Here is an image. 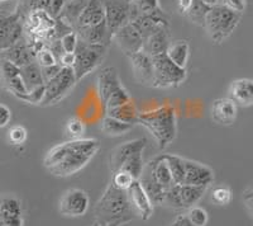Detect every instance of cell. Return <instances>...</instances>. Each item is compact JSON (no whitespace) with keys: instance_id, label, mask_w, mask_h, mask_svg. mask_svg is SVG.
Listing matches in <instances>:
<instances>
[{"instance_id":"cell-36","label":"cell","mask_w":253,"mask_h":226,"mask_svg":"<svg viewBox=\"0 0 253 226\" xmlns=\"http://www.w3.org/2000/svg\"><path fill=\"white\" fill-rule=\"evenodd\" d=\"M185 215L190 220V223L195 226H207L208 221H209L208 212L203 207H190V209L186 210Z\"/></svg>"},{"instance_id":"cell-38","label":"cell","mask_w":253,"mask_h":226,"mask_svg":"<svg viewBox=\"0 0 253 226\" xmlns=\"http://www.w3.org/2000/svg\"><path fill=\"white\" fill-rule=\"evenodd\" d=\"M134 178L130 175L129 173H126L124 170H118L113 173V177H112V184L115 187V188L122 189V191H126V189L129 188L132 186V183L134 182Z\"/></svg>"},{"instance_id":"cell-35","label":"cell","mask_w":253,"mask_h":226,"mask_svg":"<svg viewBox=\"0 0 253 226\" xmlns=\"http://www.w3.org/2000/svg\"><path fill=\"white\" fill-rule=\"evenodd\" d=\"M130 101H132V98H130L129 93H128L126 88L122 85L119 89L115 90L114 93L107 99V102L104 103V107H105V110H112V108L121 107V106L126 105V103H129Z\"/></svg>"},{"instance_id":"cell-2","label":"cell","mask_w":253,"mask_h":226,"mask_svg":"<svg viewBox=\"0 0 253 226\" xmlns=\"http://www.w3.org/2000/svg\"><path fill=\"white\" fill-rule=\"evenodd\" d=\"M94 215L95 223L100 225L121 226L134 218L126 198V192L115 188L112 183L95 203Z\"/></svg>"},{"instance_id":"cell-21","label":"cell","mask_w":253,"mask_h":226,"mask_svg":"<svg viewBox=\"0 0 253 226\" xmlns=\"http://www.w3.org/2000/svg\"><path fill=\"white\" fill-rule=\"evenodd\" d=\"M121 87L122 81L119 79L118 70L113 66L101 70L98 75V94L100 97L103 106L115 90L119 89Z\"/></svg>"},{"instance_id":"cell-10","label":"cell","mask_w":253,"mask_h":226,"mask_svg":"<svg viewBox=\"0 0 253 226\" xmlns=\"http://www.w3.org/2000/svg\"><path fill=\"white\" fill-rule=\"evenodd\" d=\"M101 4L110 36L114 35V32H117L124 24L129 23L132 10L130 0H101Z\"/></svg>"},{"instance_id":"cell-23","label":"cell","mask_w":253,"mask_h":226,"mask_svg":"<svg viewBox=\"0 0 253 226\" xmlns=\"http://www.w3.org/2000/svg\"><path fill=\"white\" fill-rule=\"evenodd\" d=\"M170 42V27H164L144 38L142 51L148 54L150 56L160 55V54L166 53Z\"/></svg>"},{"instance_id":"cell-17","label":"cell","mask_w":253,"mask_h":226,"mask_svg":"<svg viewBox=\"0 0 253 226\" xmlns=\"http://www.w3.org/2000/svg\"><path fill=\"white\" fill-rule=\"evenodd\" d=\"M130 61L132 66L133 76L134 80L138 84L144 85V87H151L152 85V76H153V67L152 60L148 54L139 51V53L130 54L126 55Z\"/></svg>"},{"instance_id":"cell-8","label":"cell","mask_w":253,"mask_h":226,"mask_svg":"<svg viewBox=\"0 0 253 226\" xmlns=\"http://www.w3.org/2000/svg\"><path fill=\"white\" fill-rule=\"evenodd\" d=\"M108 53L107 45H90L79 40L75 50V62L72 70L76 81H80L91 71H94L104 61Z\"/></svg>"},{"instance_id":"cell-26","label":"cell","mask_w":253,"mask_h":226,"mask_svg":"<svg viewBox=\"0 0 253 226\" xmlns=\"http://www.w3.org/2000/svg\"><path fill=\"white\" fill-rule=\"evenodd\" d=\"M20 76H22V80L28 92L44 85L42 73H41V66L36 61H32L31 64L20 67Z\"/></svg>"},{"instance_id":"cell-56","label":"cell","mask_w":253,"mask_h":226,"mask_svg":"<svg viewBox=\"0 0 253 226\" xmlns=\"http://www.w3.org/2000/svg\"><path fill=\"white\" fill-rule=\"evenodd\" d=\"M0 17H1V15H0Z\"/></svg>"},{"instance_id":"cell-40","label":"cell","mask_w":253,"mask_h":226,"mask_svg":"<svg viewBox=\"0 0 253 226\" xmlns=\"http://www.w3.org/2000/svg\"><path fill=\"white\" fill-rule=\"evenodd\" d=\"M28 139V131L24 126L15 125L8 131V140L12 145L20 146L23 145L24 142Z\"/></svg>"},{"instance_id":"cell-48","label":"cell","mask_w":253,"mask_h":226,"mask_svg":"<svg viewBox=\"0 0 253 226\" xmlns=\"http://www.w3.org/2000/svg\"><path fill=\"white\" fill-rule=\"evenodd\" d=\"M252 188L248 187L245 192H243V196H242V200H243V203L246 205L248 210V214L250 216H252V211H253V196H252Z\"/></svg>"},{"instance_id":"cell-1","label":"cell","mask_w":253,"mask_h":226,"mask_svg":"<svg viewBox=\"0 0 253 226\" xmlns=\"http://www.w3.org/2000/svg\"><path fill=\"white\" fill-rule=\"evenodd\" d=\"M100 144L96 139L69 140L47 151L43 167L51 175L70 177L85 168L96 155Z\"/></svg>"},{"instance_id":"cell-19","label":"cell","mask_w":253,"mask_h":226,"mask_svg":"<svg viewBox=\"0 0 253 226\" xmlns=\"http://www.w3.org/2000/svg\"><path fill=\"white\" fill-rule=\"evenodd\" d=\"M238 114V106L230 98H219L210 107V116L216 125L232 126Z\"/></svg>"},{"instance_id":"cell-24","label":"cell","mask_w":253,"mask_h":226,"mask_svg":"<svg viewBox=\"0 0 253 226\" xmlns=\"http://www.w3.org/2000/svg\"><path fill=\"white\" fill-rule=\"evenodd\" d=\"M229 98L241 107H251L253 105V81L243 78L234 80L229 87Z\"/></svg>"},{"instance_id":"cell-14","label":"cell","mask_w":253,"mask_h":226,"mask_svg":"<svg viewBox=\"0 0 253 226\" xmlns=\"http://www.w3.org/2000/svg\"><path fill=\"white\" fill-rule=\"evenodd\" d=\"M185 174L181 184L196 187H209L214 182V171L213 169L194 160L185 159Z\"/></svg>"},{"instance_id":"cell-53","label":"cell","mask_w":253,"mask_h":226,"mask_svg":"<svg viewBox=\"0 0 253 226\" xmlns=\"http://www.w3.org/2000/svg\"><path fill=\"white\" fill-rule=\"evenodd\" d=\"M0 226H5V223H4L3 218H1V214H0Z\"/></svg>"},{"instance_id":"cell-33","label":"cell","mask_w":253,"mask_h":226,"mask_svg":"<svg viewBox=\"0 0 253 226\" xmlns=\"http://www.w3.org/2000/svg\"><path fill=\"white\" fill-rule=\"evenodd\" d=\"M20 74V67L15 66L14 64L9 62L5 58L0 57V85L5 87L9 81L13 80L15 76Z\"/></svg>"},{"instance_id":"cell-22","label":"cell","mask_w":253,"mask_h":226,"mask_svg":"<svg viewBox=\"0 0 253 226\" xmlns=\"http://www.w3.org/2000/svg\"><path fill=\"white\" fill-rule=\"evenodd\" d=\"M0 57L5 58V60H8L9 62H12L18 67H22L24 65L31 64L32 61H36L35 56H33L31 49L27 45L24 37L20 38L18 42H15L14 45H12L8 49L0 51Z\"/></svg>"},{"instance_id":"cell-13","label":"cell","mask_w":253,"mask_h":226,"mask_svg":"<svg viewBox=\"0 0 253 226\" xmlns=\"http://www.w3.org/2000/svg\"><path fill=\"white\" fill-rule=\"evenodd\" d=\"M126 198L129 202L130 210L133 214L137 215L139 219L143 221H147L151 219L153 214V203L150 200L148 194L141 186V183L138 180H134L132 183V186L126 189Z\"/></svg>"},{"instance_id":"cell-49","label":"cell","mask_w":253,"mask_h":226,"mask_svg":"<svg viewBox=\"0 0 253 226\" xmlns=\"http://www.w3.org/2000/svg\"><path fill=\"white\" fill-rule=\"evenodd\" d=\"M75 62V53L74 54H67L63 53L62 56L58 58V64L62 67H72Z\"/></svg>"},{"instance_id":"cell-46","label":"cell","mask_w":253,"mask_h":226,"mask_svg":"<svg viewBox=\"0 0 253 226\" xmlns=\"http://www.w3.org/2000/svg\"><path fill=\"white\" fill-rule=\"evenodd\" d=\"M61 65L60 64H56V65H52V66H44V67H41V73H42V78H43L44 83H47L48 80H51L53 76H56L58 74V71L61 70Z\"/></svg>"},{"instance_id":"cell-27","label":"cell","mask_w":253,"mask_h":226,"mask_svg":"<svg viewBox=\"0 0 253 226\" xmlns=\"http://www.w3.org/2000/svg\"><path fill=\"white\" fill-rule=\"evenodd\" d=\"M207 192V187L187 186V184H178V197L181 202L182 210H187L202 200Z\"/></svg>"},{"instance_id":"cell-51","label":"cell","mask_w":253,"mask_h":226,"mask_svg":"<svg viewBox=\"0 0 253 226\" xmlns=\"http://www.w3.org/2000/svg\"><path fill=\"white\" fill-rule=\"evenodd\" d=\"M191 4V0H178L177 1V6H178V10L181 13H185L187 10V8L190 6Z\"/></svg>"},{"instance_id":"cell-3","label":"cell","mask_w":253,"mask_h":226,"mask_svg":"<svg viewBox=\"0 0 253 226\" xmlns=\"http://www.w3.org/2000/svg\"><path fill=\"white\" fill-rule=\"evenodd\" d=\"M74 31L79 40L90 45H109L112 36L107 28L101 0H89L76 20Z\"/></svg>"},{"instance_id":"cell-16","label":"cell","mask_w":253,"mask_h":226,"mask_svg":"<svg viewBox=\"0 0 253 226\" xmlns=\"http://www.w3.org/2000/svg\"><path fill=\"white\" fill-rule=\"evenodd\" d=\"M112 41L118 45L119 49L126 55L139 53L143 46V37L130 23L124 24L117 32H114V35L112 36Z\"/></svg>"},{"instance_id":"cell-32","label":"cell","mask_w":253,"mask_h":226,"mask_svg":"<svg viewBox=\"0 0 253 226\" xmlns=\"http://www.w3.org/2000/svg\"><path fill=\"white\" fill-rule=\"evenodd\" d=\"M51 0H20L17 6V10L20 13L22 18L28 13L35 12V10H43L51 14Z\"/></svg>"},{"instance_id":"cell-42","label":"cell","mask_w":253,"mask_h":226,"mask_svg":"<svg viewBox=\"0 0 253 226\" xmlns=\"http://www.w3.org/2000/svg\"><path fill=\"white\" fill-rule=\"evenodd\" d=\"M36 62L40 65L41 67L44 66H52V65L58 64L57 58L53 55V53L51 51L48 46H44L43 49L41 50L40 53L36 55Z\"/></svg>"},{"instance_id":"cell-7","label":"cell","mask_w":253,"mask_h":226,"mask_svg":"<svg viewBox=\"0 0 253 226\" xmlns=\"http://www.w3.org/2000/svg\"><path fill=\"white\" fill-rule=\"evenodd\" d=\"M153 67L152 85L151 87L158 89H167V88H176L181 85L186 80V69L178 67L166 54L151 56Z\"/></svg>"},{"instance_id":"cell-11","label":"cell","mask_w":253,"mask_h":226,"mask_svg":"<svg viewBox=\"0 0 253 226\" xmlns=\"http://www.w3.org/2000/svg\"><path fill=\"white\" fill-rule=\"evenodd\" d=\"M89 207V194L80 188H70L65 191L58 202V211L66 218H81L86 214Z\"/></svg>"},{"instance_id":"cell-43","label":"cell","mask_w":253,"mask_h":226,"mask_svg":"<svg viewBox=\"0 0 253 226\" xmlns=\"http://www.w3.org/2000/svg\"><path fill=\"white\" fill-rule=\"evenodd\" d=\"M44 97V85L42 87H38L36 89L31 90L27 94L20 97V101L26 102V103H32V105H41V102Z\"/></svg>"},{"instance_id":"cell-50","label":"cell","mask_w":253,"mask_h":226,"mask_svg":"<svg viewBox=\"0 0 253 226\" xmlns=\"http://www.w3.org/2000/svg\"><path fill=\"white\" fill-rule=\"evenodd\" d=\"M172 226H195V225H193V224L190 223L189 219L186 218V215L180 214L177 215V218L175 219Z\"/></svg>"},{"instance_id":"cell-25","label":"cell","mask_w":253,"mask_h":226,"mask_svg":"<svg viewBox=\"0 0 253 226\" xmlns=\"http://www.w3.org/2000/svg\"><path fill=\"white\" fill-rule=\"evenodd\" d=\"M167 57L172 61L173 64L177 65L178 67L185 69L187 65V61L190 57V45L185 40L171 41L169 47H167L166 53Z\"/></svg>"},{"instance_id":"cell-47","label":"cell","mask_w":253,"mask_h":226,"mask_svg":"<svg viewBox=\"0 0 253 226\" xmlns=\"http://www.w3.org/2000/svg\"><path fill=\"white\" fill-rule=\"evenodd\" d=\"M67 0H51V4H49V6H51V15L53 18H57L58 15L61 14V12H62L63 6H65V4H66Z\"/></svg>"},{"instance_id":"cell-34","label":"cell","mask_w":253,"mask_h":226,"mask_svg":"<svg viewBox=\"0 0 253 226\" xmlns=\"http://www.w3.org/2000/svg\"><path fill=\"white\" fill-rule=\"evenodd\" d=\"M86 131L85 122L79 117H71L66 122V133L70 140L83 139Z\"/></svg>"},{"instance_id":"cell-28","label":"cell","mask_w":253,"mask_h":226,"mask_svg":"<svg viewBox=\"0 0 253 226\" xmlns=\"http://www.w3.org/2000/svg\"><path fill=\"white\" fill-rule=\"evenodd\" d=\"M133 127H134V125H132V123H126V122H122L109 116L104 117L100 123L101 132L105 136L109 137L123 136V135L129 132Z\"/></svg>"},{"instance_id":"cell-31","label":"cell","mask_w":253,"mask_h":226,"mask_svg":"<svg viewBox=\"0 0 253 226\" xmlns=\"http://www.w3.org/2000/svg\"><path fill=\"white\" fill-rule=\"evenodd\" d=\"M164 158L166 160L170 173L172 175V179L175 184H181L185 174V164L184 158L178 157L176 154H164Z\"/></svg>"},{"instance_id":"cell-45","label":"cell","mask_w":253,"mask_h":226,"mask_svg":"<svg viewBox=\"0 0 253 226\" xmlns=\"http://www.w3.org/2000/svg\"><path fill=\"white\" fill-rule=\"evenodd\" d=\"M12 121V111L8 106L0 103V128H4Z\"/></svg>"},{"instance_id":"cell-12","label":"cell","mask_w":253,"mask_h":226,"mask_svg":"<svg viewBox=\"0 0 253 226\" xmlns=\"http://www.w3.org/2000/svg\"><path fill=\"white\" fill-rule=\"evenodd\" d=\"M23 38V18L15 9L8 15L0 17V51L8 49Z\"/></svg>"},{"instance_id":"cell-30","label":"cell","mask_w":253,"mask_h":226,"mask_svg":"<svg viewBox=\"0 0 253 226\" xmlns=\"http://www.w3.org/2000/svg\"><path fill=\"white\" fill-rule=\"evenodd\" d=\"M210 8L211 6L205 5L200 0H191V4H190V6L187 8V10L184 14L191 23L196 24V26L204 27L205 17H207Z\"/></svg>"},{"instance_id":"cell-4","label":"cell","mask_w":253,"mask_h":226,"mask_svg":"<svg viewBox=\"0 0 253 226\" xmlns=\"http://www.w3.org/2000/svg\"><path fill=\"white\" fill-rule=\"evenodd\" d=\"M137 125L143 126L150 131L160 150H165L170 145L177 133L176 112L169 105L158 107L150 112L138 113Z\"/></svg>"},{"instance_id":"cell-52","label":"cell","mask_w":253,"mask_h":226,"mask_svg":"<svg viewBox=\"0 0 253 226\" xmlns=\"http://www.w3.org/2000/svg\"><path fill=\"white\" fill-rule=\"evenodd\" d=\"M200 1H202V3H204L205 5H208V6H214L218 4V0H200Z\"/></svg>"},{"instance_id":"cell-41","label":"cell","mask_w":253,"mask_h":226,"mask_svg":"<svg viewBox=\"0 0 253 226\" xmlns=\"http://www.w3.org/2000/svg\"><path fill=\"white\" fill-rule=\"evenodd\" d=\"M78 42H79V37H78V33H76L75 31H70V32L65 33V35L60 38V45L61 47H62V51L67 54L75 53Z\"/></svg>"},{"instance_id":"cell-20","label":"cell","mask_w":253,"mask_h":226,"mask_svg":"<svg viewBox=\"0 0 253 226\" xmlns=\"http://www.w3.org/2000/svg\"><path fill=\"white\" fill-rule=\"evenodd\" d=\"M0 214L5 223V226H23L22 202L13 194L0 196Z\"/></svg>"},{"instance_id":"cell-55","label":"cell","mask_w":253,"mask_h":226,"mask_svg":"<svg viewBox=\"0 0 253 226\" xmlns=\"http://www.w3.org/2000/svg\"><path fill=\"white\" fill-rule=\"evenodd\" d=\"M6 1H10V0H0V4H1V3H6Z\"/></svg>"},{"instance_id":"cell-37","label":"cell","mask_w":253,"mask_h":226,"mask_svg":"<svg viewBox=\"0 0 253 226\" xmlns=\"http://www.w3.org/2000/svg\"><path fill=\"white\" fill-rule=\"evenodd\" d=\"M133 5L137 8L138 14H153L161 12L160 0H130Z\"/></svg>"},{"instance_id":"cell-5","label":"cell","mask_w":253,"mask_h":226,"mask_svg":"<svg viewBox=\"0 0 253 226\" xmlns=\"http://www.w3.org/2000/svg\"><path fill=\"white\" fill-rule=\"evenodd\" d=\"M138 182L141 183L153 205L164 203L166 191L175 184L164 154L151 159L147 164H143Z\"/></svg>"},{"instance_id":"cell-9","label":"cell","mask_w":253,"mask_h":226,"mask_svg":"<svg viewBox=\"0 0 253 226\" xmlns=\"http://www.w3.org/2000/svg\"><path fill=\"white\" fill-rule=\"evenodd\" d=\"M76 84L78 81L72 67H61L57 75L44 83V97L41 106L55 105L65 98Z\"/></svg>"},{"instance_id":"cell-6","label":"cell","mask_w":253,"mask_h":226,"mask_svg":"<svg viewBox=\"0 0 253 226\" xmlns=\"http://www.w3.org/2000/svg\"><path fill=\"white\" fill-rule=\"evenodd\" d=\"M241 19V13L216 4L208 12L204 20V28L214 44H221L234 32Z\"/></svg>"},{"instance_id":"cell-29","label":"cell","mask_w":253,"mask_h":226,"mask_svg":"<svg viewBox=\"0 0 253 226\" xmlns=\"http://www.w3.org/2000/svg\"><path fill=\"white\" fill-rule=\"evenodd\" d=\"M138 111L133 105V102L130 101L126 105L121 106V107H115L112 110H107V116L113 117L115 119H119L126 123H132V125H137V117H138Z\"/></svg>"},{"instance_id":"cell-39","label":"cell","mask_w":253,"mask_h":226,"mask_svg":"<svg viewBox=\"0 0 253 226\" xmlns=\"http://www.w3.org/2000/svg\"><path fill=\"white\" fill-rule=\"evenodd\" d=\"M211 200L218 206H227L232 201V192L227 186H218L211 191Z\"/></svg>"},{"instance_id":"cell-54","label":"cell","mask_w":253,"mask_h":226,"mask_svg":"<svg viewBox=\"0 0 253 226\" xmlns=\"http://www.w3.org/2000/svg\"><path fill=\"white\" fill-rule=\"evenodd\" d=\"M92 226H117V225H100V224H98V223H94V225Z\"/></svg>"},{"instance_id":"cell-15","label":"cell","mask_w":253,"mask_h":226,"mask_svg":"<svg viewBox=\"0 0 253 226\" xmlns=\"http://www.w3.org/2000/svg\"><path fill=\"white\" fill-rule=\"evenodd\" d=\"M147 145V140L135 139L130 141H126L117 148L113 149L109 154V169L112 173L118 171L123 167L124 163L133 157L137 153H143L144 148Z\"/></svg>"},{"instance_id":"cell-44","label":"cell","mask_w":253,"mask_h":226,"mask_svg":"<svg viewBox=\"0 0 253 226\" xmlns=\"http://www.w3.org/2000/svg\"><path fill=\"white\" fill-rule=\"evenodd\" d=\"M218 4L227 6V8L232 9L234 12H238L241 14H243L247 1L246 0H218Z\"/></svg>"},{"instance_id":"cell-18","label":"cell","mask_w":253,"mask_h":226,"mask_svg":"<svg viewBox=\"0 0 253 226\" xmlns=\"http://www.w3.org/2000/svg\"><path fill=\"white\" fill-rule=\"evenodd\" d=\"M133 27L139 32V35L144 38L150 36L155 31L164 27H170V19L165 14L164 10L153 14H138L133 20L129 22Z\"/></svg>"}]
</instances>
